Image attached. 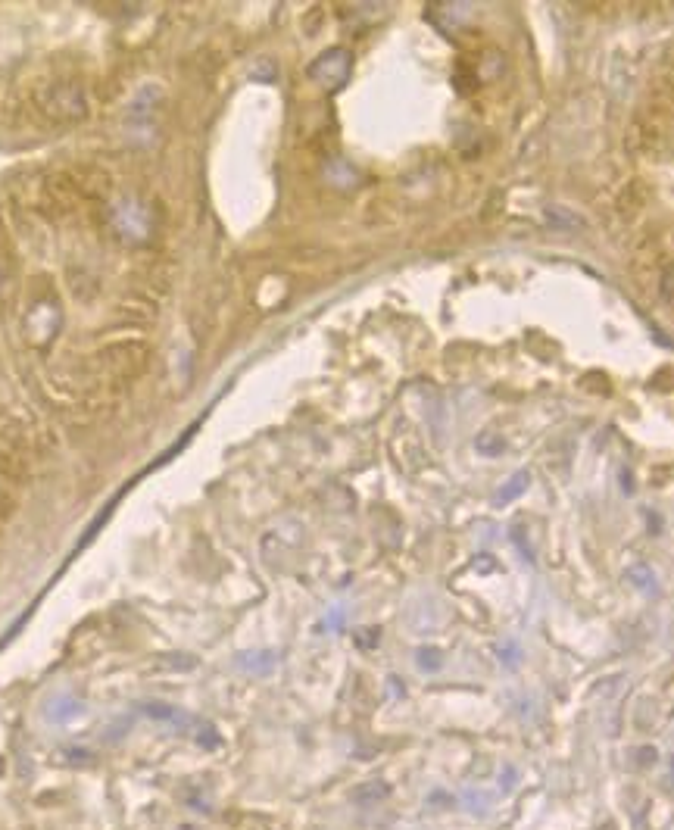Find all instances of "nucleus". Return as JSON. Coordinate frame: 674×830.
Returning a JSON list of instances; mask_svg holds the SVG:
<instances>
[{
    "label": "nucleus",
    "mask_w": 674,
    "mask_h": 830,
    "mask_svg": "<svg viewBox=\"0 0 674 830\" xmlns=\"http://www.w3.org/2000/svg\"><path fill=\"white\" fill-rule=\"evenodd\" d=\"M350 69H353L350 50H344V47H331V50H325V54H322L319 60L309 63L306 75H309V79H313L316 85H322V88H328V91H337V88L347 85Z\"/></svg>",
    "instance_id": "1"
},
{
    "label": "nucleus",
    "mask_w": 674,
    "mask_h": 830,
    "mask_svg": "<svg viewBox=\"0 0 674 830\" xmlns=\"http://www.w3.org/2000/svg\"><path fill=\"white\" fill-rule=\"evenodd\" d=\"M528 484H531V472L528 469H522V472H515L503 487H500V494L494 497V503L497 506H506V503H512V500H518L528 490Z\"/></svg>",
    "instance_id": "2"
},
{
    "label": "nucleus",
    "mask_w": 674,
    "mask_h": 830,
    "mask_svg": "<svg viewBox=\"0 0 674 830\" xmlns=\"http://www.w3.org/2000/svg\"><path fill=\"white\" fill-rule=\"evenodd\" d=\"M628 581H631L634 587H640V590H656V584H650V581H656V575L650 572V568H643V565L631 568V572H628Z\"/></svg>",
    "instance_id": "3"
},
{
    "label": "nucleus",
    "mask_w": 674,
    "mask_h": 830,
    "mask_svg": "<svg viewBox=\"0 0 674 830\" xmlns=\"http://www.w3.org/2000/svg\"><path fill=\"white\" fill-rule=\"evenodd\" d=\"M478 450H481V453H487V456H494V453H500V450H503V440H500V437H494V434H484V437H478Z\"/></svg>",
    "instance_id": "4"
},
{
    "label": "nucleus",
    "mask_w": 674,
    "mask_h": 830,
    "mask_svg": "<svg viewBox=\"0 0 674 830\" xmlns=\"http://www.w3.org/2000/svg\"><path fill=\"white\" fill-rule=\"evenodd\" d=\"M419 665H422V668H431V671L440 668V653H437V650H422V653H419Z\"/></svg>",
    "instance_id": "5"
},
{
    "label": "nucleus",
    "mask_w": 674,
    "mask_h": 830,
    "mask_svg": "<svg viewBox=\"0 0 674 830\" xmlns=\"http://www.w3.org/2000/svg\"><path fill=\"white\" fill-rule=\"evenodd\" d=\"M662 297H665V300H674V266L665 269V275H662Z\"/></svg>",
    "instance_id": "6"
},
{
    "label": "nucleus",
    "mask_w": 674,
    "mask_h": 830,
    "mask_svg": "<svg viewBox=\"0 0 674 830\" xmlns=\"http://www.w3.org/2000/svg\"><path fill=\"white\" fill-rule=\"evenodd\" d=\"M384 793H387V787H366V790H356V799H375Z\"/></svg>",
    "instance_id": "7"
},
{
    "label": "nucleus",
    "mask_w": 674,
    "mask_h": 830,
    "mask_svg": "<svg viewBox=\"0 0 674 830\" xmlns=\"http://www.w3.org/2000/svg\"><path fill=\"white\" fill-rule=\"evenodd\" d=\"M596 830H615V824H612V821H606L603 827H596Z\"/></svg>",
    "instance_id": "8"
},
{
    "label": "nucleus",
    "mask_w": 674,
    "mask_h": 830,
    "mask_svg": "<svg viewBox=\"0 0 674 830\" xmlns=\"http://www.w3.org/2000/svg\"><path fill=\"white\" fill-rule=\"evenodd\" d=\"M671 777H674V756H671Z\"/></svg>",
    "instance_id": "9"
}]
</instances>
